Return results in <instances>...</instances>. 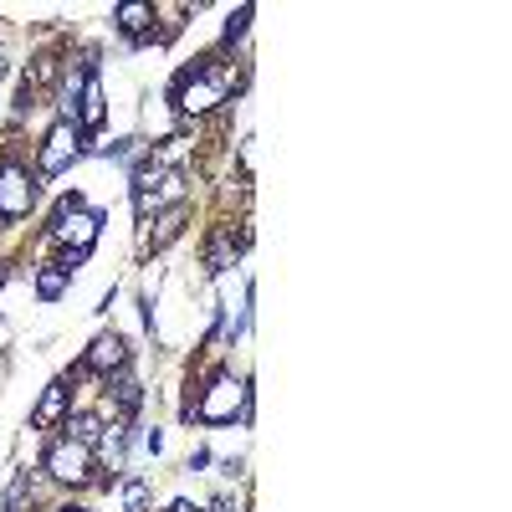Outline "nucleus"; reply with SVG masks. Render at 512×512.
<instances>
[{"instance_id":"1","label":"nucleus","mask_w":512,"mask_h":512,"mask_svg":"<svg viewBox=\"0 0 512 512\" xmlns=\"http://www.w3.org/2000/svg\"><path fill=\"white\" fill-rule=\"evenodd\" d=\"M190 415L205 425H226V420H251V384H236L231 374H216L200 390V400H190Z\"/></svg>"},{"instance_id":"2","label":"nucleus","mask_w":512,"mask_h":512,"mask_svg":"<svg viewBox=\"0 0 512 512\" xmlns=\"http://www.w3.org/2000/svg\"><path fill=\"white\" fill-rule=\"evenodd\" d=\"M175 103H180V113H190V118H200V113H210V108H221V103H226V77L210 67V62L180 72V82H175Z\"/></svg>"},{"instance_id":"3","label":"nucleus","mask_w":512,"mask_h":512,"mask_svg":"<svg viewBox=\"0 0 512 512\" xmlns=\"http://www.w3.org/2000/svg\"><path fill=\"white\" fill-rule=\"evenodd\" d=\"M98 231H103V216H98L93 205H82L77 195H67V200L57 205L52 241H62L67 251H82V256H88V251H93V241H98Z\"/></svg>"},{"instance_id":"4","label":"nucleus","mask_w":512,"mask_h":512,"mask_svg":"<svg viewBox=\"0 0 512 512\" xmlns=\"http://www.w3.org/2000/svg\"><path fill=\"white\" fill-rule=\"evenodd\" d=\"M36 205V185L21 164H0V221H21Z\"/></svg>"},{"instance_id":"5","label":"nucleus","mask_w":512,"mask_h":512,"mask_svg":"<svg viewBox=\"0 0 512 512\" xmlns=\"http://www.w3.org/2000/svg\"><path fill=\"white\" fill-rule=\"evenodd\" d=\"M47 472L57 477V482H88V472H93V446H82V441H57L52 451H47Z\"/></svg>"},{"instance_id":"6","label":"nucleus","mask_w":512,"mask_h":512,"mask_svg":"<svg viewBox=\"0 0 512 512\" xmlns=\"http://www.w3.org/2000/svg\"><path fill=\"white\" fill-rule=\"evenodd\" d=\"M77 154H82V128L77 123H57L47 134V149H41V175H62Z\"/></svg>"},{"instance_id":"7","label":"nucleus","mask_w":512,"mask_h":512,"mask_svg":"<svg viewBox=\"0 0 512 512\" xmlns=\"http://www.w3.org/2000/svg\"><path fill=\"white\" fill-rule=\"evenodd\" d=\"M123 359H128L123 338H118V333H98L93 349H88V359H82V369H88V374H113V369H123Z\"/></svg>"},{"instance_id":"8","label":"nucleus","mask_w":512,"mask_h":512,"mask_svg":"<svg viewBox=\"0 0 512 512\" xmlns=\"http://www.w3.org/2000/svg\"><path fill=\"white\" fill-rule=\"evenodd\" d=\"M113 21H118L123 36H134V41L154 36V6H149V0H123V6L113 11Z\"/></svg>"},{"instance_id":"9","label":"nucleus","mask_w":512,"mask_h":512,"mask_svg":"<svg viewBox=\"0 0 512 512\" xmlns=\"http://www.w3.org/2000/svg\"><path fill=\"white\" fill-rule=\"evenodd\" d=\"M67 400H72V390L57 379V384H47V395H41V405L31 410V425H57V420H67Z\"/></svg>"},{"instance_id":"10","label":"nucleus","mask_w":512,"mask_h":512,"mask_svg":"<svg viewBox=\"0 0 512 512\" xmlns=\"http://www.w3.org/2000/svg\"><path fill=\"white\" fill-rule=\"evenodd\" d=\"M231 267H236V236L231 231H216V236H210V246H205V272L221 277Z\"/></svg>"},{"instance_id":"11","label":"nucleus","mask_w":512,"mask_h":512,"mask_svg":"<svg viewBox=\"0 0 512 512\" xmlns=\"http://www.w3.org/2000/svg\"><path fill=\"white\" fill-rule=\"evenodd\" d=\"M77 128H98L103 123V88H98V72H88V82H82V93H77Z\"/></svg>"},{"instance_id":"12","label":"nucleus","mask_w":512,"mask_h":512,"mask_svg":"<svg viewBox=\"0 0 512 512\" xmlns=\"http://www.w3.org/2000/svg\"><path fill=\"white\" fill-rule=\"evenodd\" d=\"M67 282H72V272H62L57 262L36 267V297H41V303H57V297L67 292Z\"/></svg>"},{"instance_id":"13","label":"nucleus","mask_w":512,"mask_h":512,"mask_svg":"<svg viewBox=\"0 0 512 512\" xmlns=\"http://www.w3.org/2000/svg\"><path fill=\"white\" fill-rule=\"evenodd\" d=\"M98 436H103V420H98V415H67V441L93 446Z\"/></svg>"},{"instance_id":"14","label":"nucleus","mask_w":512,"mask_h":512,"mask_svg":"<svg viewBox=\"0 0 512 512\" xmlns=\"http://www.w3.org/2000/svg\"><path fill=\"white\" fill-rule=\"evenodd\" d=\"M180 226H185V205L164 210V216H159V231H154V246H169V241L180 236Z\"/></svg>"},{"instance_id":"15","label":"nucleus","mask_w":512,"mask_h":512,"mask_svg":"<svg viewBox=\"0 0 512 512\" xmlns=\"http://www.w3.org/2000/svg\"><path fill=\"white\" fill-rule=\"evenodd\" d=\"M246 26H251V6L231 11V21H226V47H231V41H241V36H246Z\"/></svg>"},{"instance_id":"16","label":"nucleus","mask_w":512,"mask_h":512,"mask_svg":"<svg viewBox=\"0 0 512 512\" xmlns=\"http://www.w3.org/2000/svg\"><path fill=\"white\" fill-rule=\"evenodd\" d=\"M144 502H149V487L144 482H128L123 487V512H144Z\"/></svg>"},{"instance_id":"17","label":"nucleus","mask_w":512,"mask_h":512,"mask_svg":"<svg viewBox=\"0 0 512 512\" xmlns=\"http://www.w3.org/2000/svg\"><path fill=\"white\" fill-rule=\"evenodd\" d=\"M169 512H205V507H195V502H185V497H180V502L169 507Z\"/></svg>"},{"instance_id":"18","label":"nucleus","mask_w":512,"mask_h":512,"mask_svg":"<svg viewBox=\"0 0 512 512\" xmlns=\"http://www.w3.org/2000/svg\"><path fill=\"white\" fill-rule=\"evenodd\" d=\"M62 512H88V507H62Z\"/></svg>"},{"instance_id":"19","label":"nucleus","mask_w":512,"mask_h":512,"mask_svg":"<svg viewBox=\"0 0 512 512\" xmlns=\"http://www.w3.org/2000/svg\"><path fill=\"white\" fill-rule=\"evenodd\" d=\"M0 72H6V57H0Z\"/></svg>"}]
</instances>
